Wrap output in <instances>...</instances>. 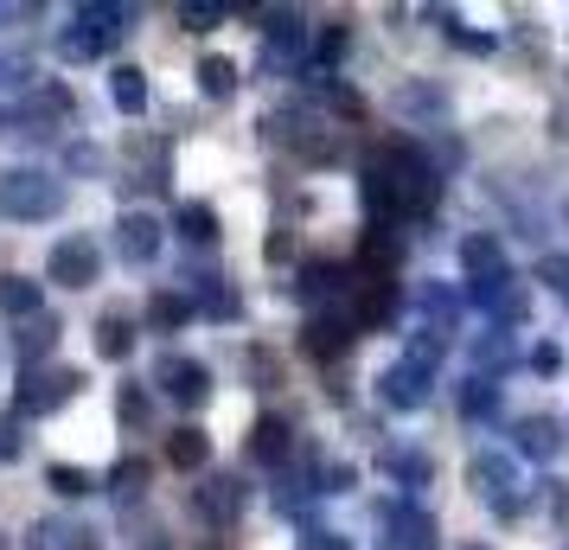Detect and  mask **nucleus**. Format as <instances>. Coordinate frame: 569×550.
Instances as JSON below:
<instances>
[{
  "label": "nucleus",
  "mask_w": 569,
  "mask_h": 550,
  "mask_svg": "<svg viewBox=\"0 0 569 550\" xmlns=\"http://www.w3.org/2000/svg\"><path fill=\"white\" fill-rule=\"evenodd\" d=\"M129 7H78L71 13V27L58 32V58H71V64H97L103 52H116L122 39H129Z\"/></svg>",
  "instance_id": "1"
},
{
  "label": "nucleus",
  "mask_w": 569,
  "mask_h": 550,
  "mask_svg": "<svg viewBox=\"0 0 569 550\" xmlns=\"http://www.w3.org/2000/svg\"><path fill=\"white\" fill-rule=\"evenodd\" d=\"M0 211L20 218V224H46L64 211V180L46 167H7L0 173Z\"/></svg>",
  "instance_id": "2"
},
{
  "label": "nucleus",
  "mask_w": 569,
  "mask_h": 550,
  "mask_svg": "<svg viewBox=\"0 0 569 550\" xmlns=\"http://www.w3.org/2000/svg\"><path fill=\"white\" fill-rule=\"evenodd\" d=\"M78 391H83V371H71V366H27L20 391H13V417H58Z\"/></svg>",
  "instance_id": "3"
},
{
  "label": "nucleus",
  "mask_w": 569,
  "mask_h": 550,
  "mask_svg": "<svg viewBox=\"0 0 569 550\" xmlns=\"http://www.w3.org/2000/svg\"><path fill=\"white\" fill-rule=\"evenodd\" d=\"M97 269H103V243H97V237H83V231L58 237L52 257H46V276H52L58 289H90V282H97Z\"/></svg>",
  "instance_id": "4"
},
{
  "label": "nucleus",
  "mask_w": 569,
  "mask_h": 550,
  "mask_svg": "<svg viewBox=\"0 0 569 550\" xmlns=\"http://www.w3.org/2000/svg\"><path fill=\"white\" fill-rule=\"evenodd\" d=\"M71 109H78V97H71L64 83H32L27 103L13 109V134H32V141H46V134H52L58 122L71 116Z\"/></svg>",
  "instance_id": "5"
},
{
  "label": "nucleus",
  "mask_w": 569,
  "mask_h": 550,
  "mask_svg": "<svg viewBox=\"0 0 569 550\" xmlns=\"http://www.w3.org/2000/svg\"><path fill=\"white\" fill-rule=\"evenodd\" d=\"M154 384H160V397L167 403H180V410H192V403H206V391H211V371L199 366V359H160L154 366Z\"/></svg>",
  "instance_id": "6"
},
{
  "label": "nucleus",
  "mask_w": 569,
  "mask_h": 550,
  "mask_svg": "<svg viewBox=\"0 0 569 550\" xmlns=\"http://www.w3.org/2000/svg\"><path fill=\"white\" fill-rule=\"evenodd\" d=\"M116 257L134 262V269H148V262L160 257V224H154V211H122V218H116Z\"/></svg>",
  "instance_id": "7"
},
{
  "label": "nucleus",
  "mask_w": 569,
  "mask_h": 550,
  "mask_svg": "<svg viewBox=\"0 0 569 550\" xmlns=\"http://www.w3.org/2000/svg\"><path fill=\"white\" fill-rule=\"evenodd\" d=\"M27 550H103V531L90 519H39L27 531Z\"/></svg>",
  "instance_id": "8"
},
{
  "label": "nucleus",
  "mask_w": 569,
  "mask_h": 550,
  "mask_svg": "<svg viewBox=\"0 0 569 550\" xmlns=\"http://www.w3.org/2000/svg\"><path fill=\"white\" fill-rule=\"evenodd\" d=\"M134 352V327L122 314H97V359H109V366H122Z\"/></svg>",
  "instance_id": "9"
},
{
  "label": "nucleus",
  "mask_w": 569,
  "mask_h": 550,
  "mask_svg": "<svg viewBox=\"0 0 569 550\" xmlns=\"http://www.w3.org/2000/svg\"><path fill=\"white\" fill-rule=\"evenodd\" d=\"M58 333H64V327H58V314H52V320H46V314H32L27 327L13 333V352H20V359L32 366V359H46V352L58 346Z\"/></svg>",
  "instance_id": "10"
},
{
  "label": "nucleus",
  "mask_w": 569,
  "mask_h": 550,
  "mask_svg": "<svg viewBox=\"0 0 569 550\" xmlns=\"http://www.w3.org/2000/svg\"><path fill=\"white\" fill-rule=\"evenodd\" d=\"M109 97H116L122 116H141V109H148V78H141L134 64H116V71H109Z\"/></svg>",
  "instance_id": "11"
},
{
  "label": "nucleus",
  "mask_w": 569,
  "mask_h": 550,
  "mask_svg": "<svg viewBox=\"0 0 569 550\" xmlns=\"http://www.w3.org/2000/svg\"><path fill=\"white\" fill-rule=\"evenodd\" d=\"M39 282H27V276H0V314H20V320H32L39 314Z\"/></svg>",
  "instance_id": "12"
},
{
  "label": "nucleus",
  "mask_w": 569,
  "mask_h": 550,
  "mask_svg": "<svg viewBox=\"0 0 569 550\" xmlns=\"http://www.w3.org/2000/svg\"><path fill=\"white\" fill-rule=\"evenodd\" d=\"M148 461H116V468L103 473V480H97V487H103L109 499H141V487H148Z\"/></svg>",
  "instance_id": "13"
},
{
  "label": "nucleus",
  "mask_w": 569,
  "mask_h": 550,
  "mask_svg": "<svg viewBox=\"0 0 569 550\" xmlns=\"http://www.w3.org/2000/svg\"><path fill=\"white\" fill-rule=\"evenodd\" d=\"M46 487H52L58 499H83V493H97V473L71 468V461H52V468H46Z\"/></svg>",
  "instance_id": "14"
},
{
  "label": "nucleus",
  "mask_w": 569,
  "mask_h": 550,
  "mask_svg": "<svg viewBox=\"0 0 569 550\" xmlns=\"http://www.w3.org/2000/svg\"><path fill=\"white\" fill-rule=\"evenodd\" d=\"M206 454H211L206 429H173V442H167V461H173V468H199Z\"/></svg>",
  "instance_id": "15"
},
{
  "label": "nucleus",
  "mask_w": 569,
  "mask_h": 550,
  "mask_svg": "<svg viewBox=\"0 0 569 550\" xmlns=\"http://www.w3.org/2000/svg\"><path fill=\"white\" fill-rule=\"evenodd\" d=\"M180 237H186V243H211V237H218V211L199 206V199L180 206Z\"/></svg>",
  "instance_id": "16"
},
{
  "label": "nucleus",
  "mask_w": 569,
  "mask_h": 550,
  "mask_svg": "<svg viewBox=\"0 0 569 550\" xmlns=\"http://www.w3.org/2000/svg\"><path fill=\"white\" fill-rule=\"evenodd\" d=\"M192 506H199V512H211V519H231V506H237V487H231V480H206V487L192 493Z\"/></svg>",
  "instance_id": "17"
},
{
  "label": "nucleus",
  "mask_w": 569,
  "mask_h": 550,
  "mask_svg": "<svg viewBox=\"0 0 569 550\" xmlns=\"http://www.w3.org/2000/svg\"><path fill=\"white\" fill-rule=\"evenodd\" d=\"M199 90H206V97H231L237 90V64L231 58H206V64H199Z\"/></svg>",
  "instance_id": "18"
},
{
  "label": "nucleus",
  "mask_w": 569,
  "mask_h": 550,
  "mask_svg": "<svg viewBox=\"0 0 569 550\" xmlns=\"http://www.w3.org/2000/svg\"><path fill=\"white\" fill-rule=\"evenodd\" d=\"M0 90H32V52H0Z\"/></svg>",
  "instance_id": "19"
},
{
  "label": "nucleus",
  "mask_w": 569,
  "mask_h": 550,
  "mask_svg": "<svg viewBox=\"0 0 569 550\" xmlns=\"http://www.w3.org/2000/svg\"><path fill=\"white\" fill-rule=\"evenodd\" d=\"M116 417H122V429H141V422H148V391H141V384H122Z\"/></svg>",
  "instance_id": "20"
},
{
  "label": "nucleus",
  "mask_w": 569,
  "mask_h": 550,
  "mask_svg": "<svg viewBox=\"0 0 569 550\" xmlns=\"http://www.w3.org/2000/svg\"><path fill=\"white\" fill-rule=\"evenodd\" d=\"M186 314H192V308H186L180 294H154V301H148V320H154V327H180Z\"/></svg>",
  "instance_id": "21"
},
{
  "label": "nucleus",
  "mask_w": 569,
  "mask_h": 550,
  "mask_svg": "<svg viewBox=\"0 0 569 550\" xmlns=\"http://www.w3.org/2000/svg\"><path fill=\"white\" fill-rule=\"evenodd\" d=\"M20 448H27V436H20V417H0V461H20Z\"/></svg>",
  "instance_id": "22"
},
{
  "label": "nucleus",
  "mask_w": 569,
  "mask_h": 550,
  "mask_svg": "<svg viewBox=\"0 0 569 550\" xmlns=\"http://www.w3.org/2000/svg\"><path fill=\"white\" fill-rule=\"evenodd\" d=\"M250 454H282V422H257V436H250Z\"/></svg>",
  "instance_id": "23"
},
{
  "label": "nucleus",
  "mask_w": 569,
  "mask_h": 550,
  "mask_svg": "<svg viewBox=\"0 0 569 550\" xmlns=\"http://www.w3.org/2000/svg\"><path fill=\"white\" fill-rule=\"evenodd\" d=\"M180 20L192 32H206V27H218V7H180Z\"/></svg>",
  "instance_id": "24"
},
{
  "label": "nucleus",
  "mask_w": 569,
  "mask_h": 550,
  "mask_svg": "<svg viewBox=\"0 0 569 550\" xmlns=\"http://www.w3.org/2000/svg\"><path fill=\"white\" fill-rule=\"evenodd\" d=\"M71 167H78V173H97V167H103V154L83 141V148H71Z\"/></svg>",
  "instance_id": "25"
},
{
  "label": "nucleus",
  "mask_w": 569,
  "mask_h": 550,
  "mask_svg": "<svg viewBox=\"0 0 569 550\" xmlns=\"http://www.w3.org/2000/svg\"><path fill=\"white\" fill-rule=\"evenodd\" d=\"M0 134H13V109L0 103Z\"/></svg>",
  "instance_id": "26"
},
{
  "label": "nucleus",
  "mask_w": 569,
  "mask_h": 550,
  "mask_svg": "<svg viewBox=\"0 0 569 550\" xmlns=\"http://www.w3.org/2000/svg\"><path fill=\"white\" fill-rule=\"evenodd\" d=\"M141 550H167V544H160V538H154V544H141Z\"/></svg>",
  "instance_id": "27"
},
{
  "label": "nucleus",
  "mask_w": 569,
  "mask_h": 550,
  "mask_svg": "<svg viewBox=\"0 0 569 550\" xmlns=\"http://www.w3.org/2000/svg\"><path fill=\"white\" fill-rule=\"evenodd\" d=\"M0 550H7V544H0Z\"/></svg>",
  "instance_id": "28"
}]
</instances>
